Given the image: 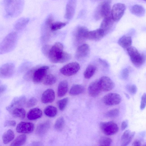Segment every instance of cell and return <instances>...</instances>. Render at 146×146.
Returning a JSON list of instances; mask_svg holds the SVG:
<instances>
[{
    "instance_id": "19",
    "label": "cell",
    "mask_w": 146,
    "mask_h": 146,
    "mask_svg": "<svg viewBox=\"0 0 146 146\" xmlns=\"http://www.w3.org/2000/svg\"><path fill=\"white\" fill-rule=\"evenodd\" d=\"M55 98V93L52 89H48L45 90L42 93L41 98L42 102L46 104L52 102Z\"/></svg>"
},
{
    "instance_id": "25",
    "label": "cell",
    "mask_w": 146,
    "mask_h": 146,
    "mask_svg": "<svg viewBox=\"0 0 146 146\" xmlns=\"http://www.w3.org/2000/svg\"><path fill=\"white\" fill-rule=\"evenodd\" d=\"M68 86V83L67 81L64 80L60 82L58 86V96L61 97L64 96L67 92Z\"/></svg>"
},
{
    "instance_id": "24",
    "label": "cell",
    "mask_w": 146,
    "mask_h": 146,
    "mask_svg": "<svg viewBox=\"0 0 146 146\" xmlns=\"http://www.w3.org/2000/svg\"><path fill=\"white\" fill-rule=\"evenodd\" d=\"M29 21V18L27 17H22L19 18L14 24L15 29L17 31L22 30L26 27Z\"/></svg>"
},
{
    "instance_id": "13",
    "label": "cell",
    "mask_w": 146,
    "mask_h": 146,
    "mask_svg": "<svg viewBox=\"0 0 146 146\" xmlns=\"http://www.w3.org/2000/svg\"><path fill=\"white\" fill-rule=\"evenodd\" d=\"M98 80L102 91H109L112 90L114 87L113 82L108 76H103Z\"/></svg>"
},
{
    "instance_id": "18",
    "label": "cell",
    "mask_w": 146,
    "mask_h": 146,
    "mask_svg": "<svg viewBox=\"0 0 146 146\" xmlns=\"http://www.w3.org/2000/svg\"><path fill=\"white\" fill-rule=\"evenodd\" d=\"M88 31L87 28L84 26H78L76 28L74 34L75 39L77 42H81L86 39V35Z\"/></svg>"
},
{
    "instance_id": "40",
    "label": "cell",
    "mask_w": 146,
    "mask_h": 146,
    "mask_svg": "<svg viewBox=\"0 0 146 146\" xmlns=\"http://www.w3.org/2000/svg\"><path fill=\"white\" fill-rule=\"evenodd\" d=\"M112 142L111 139L108 137H103L99 141V144L100 146H110Z\"/></svg>"
},
{
    "instance_id": "9",
    "label": "cell",
    "mask_w": 146,
    "mask_h": 146,
    "mask_svg": "<svg viewBox=\"0 0 146 146\" xmlns=\"http://www.w3.org/2000/svg\"><path fill=\"white\" fill-rule=\"evenodd\" d=\"M49 68L48 66H45L35 69L32 78L33 81L35 83H38L43 81Z\"/></svg>"
},
{
    "instance_id": "50",
    "label": "cell",
    "mask_w": 146,
    "mask_h": 146,
    "mask_svg": "<svg viewBox=\"0 0 146 146\" xmlns=\"http://www.w3.org/2000/svg\"><path fill=\"white\" fill-rule=\"evenodd\" d=\"M41 143L40 142H33L32 143V144L33 145H42L41 144Z\"/></svg>"
},
{
    "instance_id": "34",
    "label": "cell",
    "mask_w": 146,
    "mask_h": 146,
    "mask_svg": "<svg viewBox=\"0 0 146 146\" xmlns=\"http://www.w3.org/2000/svg\"><path fill=\"white\" fill-rule=\"evenodd\" d=\"M96 67L93 65H89L86 68L84 73V76L86 79L90 78L94 74Z\"/></svg>"
},
{
    "instance_id": "3",
    "label": "cell",
    "mask_w": 146,
    "mask_h": 146,
    "mask_svg": "<svg viewBox=\"0 0 146 146\" xmlns=\"http://www.w3.org/2000/svg\"><path fill=\"white\" fill-rule=\"evenodd\" d=\"M18 40L17 33H9L0 43V54L6 53L12 50L15 47Z\"/></svg>"
},
{
    "instance_id": "38",
    "label": "cell",
    "mask_w": 146,
    "mask_h": 146,
    "mask_svg": "<svg viewBox=\"0 0 146 146\" xmlns=\"http://www.w3.org/2000/svg\"><path fill=\"white\" fill-rule=\"evenodd\" d=\"M119 113V111L118 109H113L107 111L105 114V116L108 118H115L118 116Z\"/></svg>"
},
{
    "instance_id": "46",
    "label": "cell",
    "mask_w": 146,
    "mask_h": 146,
    "mask_svg": "<svg viewBox=\"0 0 146 146\" xmlns=\"http://www.w3.org/2000/svg\"><path fill=\"white\" fill-rule=\"evenodd\" d=\"M16 124V122L14 120H7L4 123V127H13Z\"/></svg>"
},
{
    "instance_id": "44",
    "label": "cell",
    "mask_w": 146,
    "mask_h": 146,
    "mask_svg": "<svg viewBox=\"0 0 146 146\" xmlns=\"http://www.w3.org/2000/svg\"><path fill=\"white\" fill-rule=\"evenodd\" d=\"M146 106V94L144 93L142 95L141 102L140 108L141 110H143Z\"/></svg>"
},
{
    "instance_id": "15",
    "label": "cell",
    "mask_w": 146,
    "mask_h": 146,
    "mask_svg": "<svg viewBox=\"0 0 146 146\" xmlns=\"http://www.w3.org/2000/svg\"><path fill=\"white\" fill-rule=\"evenodd\" d=\"M34 128V125L33 123L22 121L17 125L16 130L18 133L27 134L32 133Z\"/></svg>"
},
{
    "instance_id": "2",
    "label": "cell",
    "mask_w": 146,
    "mask_h": 146,
    "mask_svg": "<svg viewBox=\"0 0 146 146\" xmlns=\"http://www.w3.org/2000/svg\"><path fill=\"white\" fill-rule=\"evenodd\" d=\"M4 9L7 15L11 17L19 15L25 5L24 0H3Z\"/></svg>"
},
{
    "instance_id": "14",
    "label": "cell",
    "mask_w": 146,
    "mask_h": 146,
    "mask_svg": "<svg viewBox=\"0 0 146 146\" xmlns=\"http://www.w3.org/2000/svg\"><path fill=\"white\" fill-rule=\"evenodd\" d=\"M76 0H68L66 4L64 17L67 20H70L73 17L76 11Z\"/></svg>"
},
{
    "instance_id": "23",
    "label": "cell",
    "mask_w": 146,
    "mask_h": 146,
    "mask_svg": "<svg viewBox=\"0 0 146 146\" xmlns=\"http://www.w3.org/2000/svg\"><path fill=\"white\" fill-rule=\"evenodd\" d=\"M42 115L41 110L38 108L31 109L28 112L27 117L29 120H33L40 118Z\"/></svg>"
},
{
    "instance_id": "6",
    "label": "cell",
    "mask_w": 146,
    "mask_h": 146,
    "mask_svg": "<svg viewBox=\"0 0 146 146\" xmlns=\"http://www.w3.org/2000/svg\"><path fill=\"white\" fill-rule=\"evenodd\" d=\"M100 127L103 133L108 136L115 134L119 129L117 125L113 121L102 122L100 124Z\"/></svg>"
},
{
    "instance_id": "10",
    "label": "cell",
    "mask_w": 146,
    "mask_h": 146,
    "mask_svg": "<svg viewBox=\"0 0 146 146\" xmlns=\"http://www.w3.org/2000/svg\"><path fill=\"white\" fill-rule=\"evenodd\" d=\"M121 97L118 94L110 93L103 97V101L106 105L111 106L119 104L121 101Z\"/></svg>"
},
{
    "instance_id": "4",
    "label": "cell",
    "mask_w": 146,
    "mask_h": 146,
    "mask_svg": "<svg viewBox=\"0 0 146 146\" xmlns=\"http://www.w3.org/2000/svg\"><path fill=\"white\" fill-rule=\"evenodd\" d=\"M111 1L106 0L100 3L96 8L94 17L97 20L110 16Z\"/></svg>"
},
{
    "instance_id": "37",
    "label": "cell",
    "mask_w": 146,
    "mask_h": 146,
    "mask_svg": "<svg viewBox=\"0 0 146 146\" xmlns=\"http://www.w3.org/2000/svg\"><path fill=\"white\" fill-rule=\"evenodd\" d=\"M64 119L62 117H58L56 121L54 124V128L58 131L62 130L64 125Z\"/></svg>"
},
{
    "instance_id": "1",
    "label": "cell",
    "mask_w": 146,
    "mask_h": 146,
    "mask_svg": "<svg viewBox=\"0 0 146 146\" xmlns=\"http://www.w3.org/2000/svg\"><path fill=\"white\" fill-rule=\"evenodd\" d=\"M63 49L62 43L56 42L50 49L48 53L50 61L53 63H62L69 60L71 58L70 55L63 51Z\"/></svg>"
},
{
    "instance_id": "31",
    "label": "cell",
    "mask_w": 146,
    "mask_h": 146,
    "mask_svg": "<svg viewBox=\"0 0 146 146\" xmlns=\"http://www.w3.org/2000/svg\"><path fill=\"white\" fill-rule=\"evenodd\" d=\"M14 117L23 119L25 117L26 111L22 108H15L10 113Z\"/></svg>"
},
{
    "instance_id": "12",
    "label": "cell",
    "mask_w": 146,
    "mask_h": 146,
    "mask_svg": "<svg viewBox=\"0 0 146 146\" xmlns=\"http://www.w3.org/2000/svg\"><path fill=\"white\" fill-rule=\"evenodd\" d=\"M26 102V98L25 96L16 97L13 99L10 104L6 107V109L10 113L15 108H21Z\"/></svg>"
},
{
    "instance_id": "48",
    "label": "cell",
    "mask_w": 146,
    "mask_h": 146,
    "mask_svg": "<svg viewBox=\"0 0 146 146\" xmlns=\"http://www.w3.org/2000/svg\"><path fill=\"white\" fill-rule=\"evenodd\" d=\"M7 86L5 85L0 86V94L4 92L6 90Z\"/></svg>"
},
{
    "instance_id": "7",
    "label": "cell",
    "mask_w": 146,
    "mask_h": 146,
    "mask_svg": "<svg viewBox=\"0 0 146 146\" xmlns=\"http://www.w3.org/2000/svg\"><path fill=\"white\" fill-rule=\"evenodd\" d=\"M126 6L123 3L115 4L111 11V17L115 22L118 21L123 15L126 9Z\"/></svg>"
},
{
    "instance_id": "45",
    "label": "cell",
    "mask_w": 146,
    "mask_h": 146,
    "mask_svg": "<svg viewBox=\"0 0 146 146\" xmlns=\"http://www.w3.org/2000/svg\"><path fill=\"white\" fill-rule=\"evenodd\" d=\"M35 69H31L25 74L24 76V78L26 80H28L32 78V76Z\"/></svg>"
},
{
    "instance_id": "54",
    "label": "cell",
    "mask_w": 146,
    "mask_h": 146,
    "mask_svg": "<svg viewBox=\"0 0 146 146\" xmlns=\"http://www.w3.org/2000/svg\"><path fill=\"white\" fill-rule=\"evenodd\" d=\"M143 0V1H146V0Z\"/></svg>"
},
{
    "instance_id": "35",
    "label": "cell",
    "mask_w": 146,
    "mask_h": 146,
    "mask_svg": "<svg viewBox=\"0 0 146 146\" xmlns=\"http://www.w3.org/2000/svg\"><path fill=\"white\" fill-rule=\"evenodd\" d=\"M68 23L67 22H53L50 25V30L52 31H57L65 27Z\"/></svg>"
},
{
    "instance_id": "33",
    "label": "cell",
    "mask_w": 146,
    "mask_h": 146,
    "mask_svg": "<svg viewBox=\"0 0 146 146\" xmlns=\"http://www.w3.org/2000/svg\"><path fill=\"white\" fill-rule=\"evenodd\" d=\"M57 108L52 106H47L44 110L45 114L50 117H54L57 114Z\"/></svg>"
},
{
    "instance_id": "53",
    "label": "cell",
    "mask_w": 146,
    "mask_h": 146,
    "mask_svg": "<svg viewBox=\"0 0 146 146\" xmlns=\"http://www.w3.org/2000/svg\"><path fill=\"white\" fill-rule=\"evenodd\" d=\"M1 81L0 80V84L1 83Z\"/></svg>"
},
{
    "instance_id": "41",
    "label": "cell",
    "mask_w": 146,
    "mask_h": 146,
    "mask_svg": "<svg viewBox=\"0 0 146 146\" xmlns=\"http://www.w3.org/2000/svg\"><path fill=\"white\" fill-rule=\"evenodd\" d=\"M126 88L128 92L133 95L135 94L137 91V87L134 84L128 85L126 86Z\"/></svg>"
},
{
    "instance_id": "27",
    "label": "cell",
    "mask_w": 146,
    "mask_h": 146,
    "mask_svg": "<svg viewBox=\"0 0 146 146\" xmlns=\"http://www.w3.org/2000/svg\"><path fill=\"white\" fill-rule=\"evenodd\" d=\"M132 42L131 37L124 35L118 40V43L123 48L127 49L131 46Z\"/></svg>"
},
{
    "instance_id": "5",
    "label": "cell",
    "mask_w": 146,
    "mask_h": 146,
    "mask_svg": "<svg viewBox=\"0 0 146 146\" xmlns=\"http://www.w3.org/2000/svg\"><path fill=\"white\" fill-rule=\"evenodd\" d=\"M126 49L132 62L135 66L139 67L143 64L145 56L140 53L135 47L131 46Z\"/></svg>"
},
{
    "instance_id": "47",
    "label": "cell",
    "mask_w": 146,
    "mask_h": 146,
    "mask_svg": "<svg viewBox=\"0 0 146 146\" xmlns=\"http://www.w3.org/2000/svg\"><path fill=\"white\" fill-rule=\"evenodd\" d=\"M128 122L127 120H125L123 121L121 125V130L123 131L128 126Z\"/></svg>"
},
{
    "instance_id": "16",
    "label": "cell",
    "mask_w": 146,
    "mask_h": 146,
    "mask_svg": "<svg viewBox=\"0 0 146 146\" xmlns=\"http://www.w3.org/2000/svg\"><path fill=\"white\" fill-rule=\"evenodd\" d=\"M90 52L89 46L84 44L79 46L77 49L75 54V57L78 60H81L86 57Z\"/></svg>"
},
{
    "instance_id": "11",
    "label": "cell",
    "mask_w": 146,
    "mask_h": 146,
    "mask_svg": "<svg viewBox=\"0 0 146 146\" xmlns=\"http://www.w3.org/2000/svg\"><path fill=\"white\" fill-rule=\"evenodd\" d=\"M15 70V66L12 63L5 64L0 67V77L7 78L11 77Z\"/></svg>"
},
{
    "instance_id": "8",
    "label": "cell",
    "mask_w": 146,
    "mask_h": 146,
    "mask_svg": "<svg viewBox=\"0 0 146 146\" xmlns=\"http://www.w3.org/2000/svg\"><path fill=\"white\" fill-rule=\"evenodd\" d=\"M79 64L76 62L69 63L62 67L60 70V72L66 76H70L76 74L80 69Z\"/></svg>"
},
{
    "instance_id": "43",
    "label": "cell",
    "mask_w": 146,
    "mask_h": 146,
    "mask_svg": "<svg viewBox=\"0 0 146 146\" xmlns=\"http://www.w3.org/2000/svg\"><path fill=\"white\" fill-rule=\"evenodd\" d=\"M129 75V71L128 70L125 68L121 72V77L123 80H125L127 78Z\"/></svg>"
},
{
    "instance_id": "20",
    "label": "cell",
    "mask_w": 146,
    "mask_h": 146,
    "mask_svg": "<svg viewBox=\"0 0 146 146\" xmlns=\"http://www.w3.org/2000/svg\"><path fill=\"white\" fill-rule=\"evenodd\" d=\"M105 35L103 31L100 29L87 32L86 39L92 40H98L101 39Z\"/></svg>"
},
{
    "instance_id": "22",
    "label": "cell",
    "mask_w": 146,
    "mask_h": 146,
    "mask_svg": "<svg viewBox=\"0 0 146 146\" xmlns=\"http://www.w3.org/2000/svg\"><path fill=\"white\" fill-rule=\"evenodd\" d=\"M135 133V132H132L129 130L125 131L121 137V145L125 146L129 144L133 139Z\"/></svg>"
},
{
    "instance_id": "49",
    "label": "cell",
    "mask_w": 146,
    "mask_h": 146,
    "mask_svg": "<svg viewBox=\"0 0 146 146\" xmlns=\"http://www.w3.org/2000/svg\"><path fill=\"white\" fill-rule=\"evenodd\" d=\"M141 142L139 140H137L133 142L132 145L140 146L141 145Z\"/></svg>"
},
{
    "instance_id": "52",
    "label": "cell",
    "mask_w": 146,
    "mask_h": 146,
    "mask_svg": "<svg viewBox=\"0 0 146 146\" xmlns=\"http://www.w3.org/2000/svg\"><path fill=\"white\" fill-rule=\"evenodd\" d=\"M125 96L127 98H129V95L128 94H127L126 93H125Z\"/></svg>"
},
{
    "instance_id": "21",
    "label": "cell",
    "mask_w": 146,
    "mask_h": 146,
    "mask_svg": "<svg viewBox=\"0 0 146 146\" xmlns=\"http://www.w3.org/2000/svg\"><path fill=\"white\" fill-rule=\"evenodd\" d=\"M101 91L98 80L91 83L88 88V94L93 97L98 96Z\"/></svg>"
},
{
    "instance_id": "17",
    "label": "cell",
    "mask_w": 146,
    "mask_h": 146,
    "mask_svg": "<svg viewBox=\"0 0 146 146\" xmlns=\"http://www.w3.org/2000/svg\"><path fill=\"white\" fill-rule=\"evenodd\" d=\"M114 22L111 15L106 17L101 22L100 29L103 31L105 35L111 29Z\"/></svg>"
},
{
    "instance_id": "39",
    "label": "cell",
    "mask_w": 146,
    "mask_h": 146,
    "mask_svg": "<svg viewBox=\"0 0 146 146\" xmlns=\"http://www.w3.org/2000/svg\"><path fill=\"white\" fill-rule=\"evenodd\" d=\"M68 100V98L66 97L58 101L57 105L60 110L63 111L64 110L67 105Z\"/></svg>"
},
{
    "instance_id": "36",
    "label": "cell",
    "mask_w": 146,
    "mask_h": 146,
    "mask_svg": "<svg viewBox=\"0 0 146 146\" xmlns=\"http://www.w3.org/2000/svg\"><path fill=\"white\" fill-rule=\"evenodd\" d=\"M56 81L55 76L51 74L46 75L43 81V84L46 85H50L54 84Z\"/></svg>"
},
{
    "instance_id": "30",
    "label": "cell",
    "mask_w": 146,
    "mask_h": 146,
    "mask_svg": "<svg viewBox=\"0 0 146 146\" xmlns=\"http://www.w3.org/2000/svg\"><path fill=\"white\" fill-rule=\"evenodd\" d=\"M84 86L79 84H74L71 87L69 94L72 96H76L83 93L84 91Z\"/></svg>"
},
{
    "instance_id": "51",
    "label": "cell",
    "mask_w": 146,
    "mask_h": 146,
    "mask_svg": "<svg viewBox=\"0 0 146 146\" xmlns=\"http://www.w3.org/2000/svg\"><path fill=\"white\" fill-rule=\"evenodd\" d=\"M100 61L102 62V63L104 65H105L106 66H108V63H107V62L104 61V60H102V59H100Z\"/></svg>"
},
{
    "instance_id": "42",
    "label": "cell",
    "mask_w": 146,
    "mask_h": 146,
    "mask_svg": "<svg viewBox=\"0 0 146 146\" xmlns=\"http://www.w3.org/2000/svg\"><path fill=\"white\" fill-rule=\"evenodd\" d=\"M37 103V100L34 97L30 98L26 102V106L27 108L32 107L35 106Z\"/></svg>"
},
{
    "instance_id": "32",
    "label": "cell",
    "mask_w": 146,
    "mask_h": 146,
    "mask_svg": "<svg viewBox=\"0 0 146 146\" xmlns=\"http://www.w3.org/2000/svg\"><path fill=\"white\" fill-rule=\"evenodd\" d=\"M27 136L24 134L17 136L11 143V146H20L23 145L27 140Z\"/></svg>"
},
{
    "instance_id": "26",
    "label": "cell",
    "mask_w": 146,
    "mask_h": 146,
    "mask_svg": "<svg viewBox=\"0 0 146 146\" xmlns=\"http://www.w3.org/2000/svg\"><path fill=\"white\" fill-rule=\"evenodd\" d=\"M50 126V123L46 121L39 124L36 129V133L37 134L42 136L44 135L48 130Z\"/></svg>"
},
{
    "instance_id": "28",
    "label": "cell",
    "mask_w": 146,
    "mask_h": 146,
    "mask_svg": "<svg viewBox=\"0 0 146 146\" xmlns=\"http://www.w3.org/2000/svg\"><path fill=\"white\" fill-rule=\"evenodd\" d=\"M130 11L133 14L138 17L143 16L145 13V10L144 8L139 5L133 6L131 8Z\"/></svg>"
},
{
    "instance_id": "29",
    "label": "cell",
    "mask_w": 146,
    "mask_h": 146,
    "mask_svg": "<svg viewBox=\"0 0 146 146\" xmlns=\"http://www.w3.org/2000/svg\"><path fill=\"white\" fill-rule=\"evenodd\" d=\"M15 137L14 132L11 129H8L3 134L2 139L4 144H7L12 141Z\"/></svg>"
}]
</instances>
